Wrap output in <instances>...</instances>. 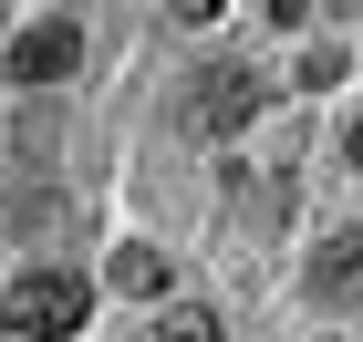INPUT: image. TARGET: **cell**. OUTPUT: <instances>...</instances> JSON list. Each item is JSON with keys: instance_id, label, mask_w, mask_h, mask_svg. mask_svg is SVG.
<instances>
[{"instance_id": "obj_1", "label": "cell", "mask_w": 363, "mask_h": 342, "mask_svg": "<svg viewBox=\"0 0 363 342\" xmlns=\"http://www.w3.org/2000/svg\"><path fill=\"white\" fill-rule=\"evenodd\" d=\"M259 104H270V84H259L250 62H208V73H187V93H177V125L208 145H239L259 125Z\"/></svg>"}, {"instance_id": "obj_2", "label": "cell", "mask_w": 363, "mask_h": 342, "mask_svg": "<svg viewBox=\"0 0 363 342\" xmlns=\"http://www.w3.org/2000/svg\"><path fill=\"white\" fill-rule=\"evenodd\" d=\"M84 312H94V280H84V270H21V280L0 290V332H31V342L84 332Z\"/></svg>"}, {"instance_id": "obj_3", "label": "cell", "mask_w": 363, "mask_h": 342, "mask_svg": "<svg viewBox=\"0 0 363 342\" xmlns=\"http://www.w3.org/2000/svg\"><path fill=\"white\" fill-rule=\"evenodd\" d=\"M0 52H11V84H62V73L84 62V31L73 21H31L21 42H0Z\"/></svg>"}, {"instance_id": "obj_4", "label": "cell", "mask_w": 363, "mask_h": 342, "mask_svg": "<svg viewBox=\"0 0 363 342\" xmlns=\"http://www.w3.org/2000/svg\"><path fill=\"white\" fill-rule=\"evenodd\" d=\"M311 301H333V312H353V301H363V228H342V239L311 249Z\"/></svg>"}, {"instance_id": "obj_5", "label": "cell", "mask_w": 363, "mask_h": 342, "mask_svg": "<svg viewBox=\"0 0 363 342\" xmlns=\"http://www.w3.org/2000/svg\"><path fill=\"white\" fill-rule=\"evenodd\" d=\"M114 290L125 301H167V249H114Z\"/></svg>"}, {"instance_id": "obj_6", "label": "cell", "mask_w": 363, "mask_h": 342, "mask_svg": "<svg viewBox=\"0 0 363 342\" xmlns=\"http://www.w3.org/2000/svg\"><path fill=\"white\" fill-rule=\"evenodd\" d=\"M156 342H228V332H218L208 301H167V312H156Z\"/></svg>"}, {"instance_id": "obj_7", "label": "cell", "mask_w": 363, "mask_h": 342, "mask_svg": "<svg viewBox=\"0 0 363 342\" xmlns=\"http://www.w3.org/2000/svg\"><path fill=\"white\" fill-rule=\"evenodd\" d=\"M167 11H177V21H218L228 0H167Z\"/></svg>"}, {"instance_id": "obj_8", "label": "cell", "mask_w": 363, "mask_h": 342, "mask_svg": "<svg viewBox=\"0 0 363 342\" xmlns=\"http://www.w3.org/2000/svg\"><path fill=\"white\" fill-rule=\"evenodd\" d=\"M342 156H353V166H363V114H353V125H342Z\"/></svg>"}, {"instance_id": "obj_9", "label": "cell", "mask_w": 363, "mask_h": 342, "mask_svg": "<svg viewBox=\"0 0 363 342\" xmlns=\"http://www.w3.org/2000/svg\"><path fill=\"white\" fill-rule=\"evenodd\" d=\"M0 42H11V21H0Z\"/></svg>"}]
</instances>
